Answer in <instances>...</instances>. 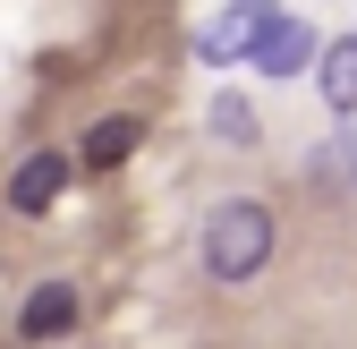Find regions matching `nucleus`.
<instances>
[{"instance_id":"f257e3e1","label":"nucleus","mask_w":357,"mask_h":349,"mask_svg":"<svg viewBox=\"0 0 357 349\" xmlns=\"http://www.w3.org/2000/svg\"><path fill=\"white\" fill-rule=\"evenodd\" d=\"M204 273L213 281H255L264 265H273V247H281V222H273V205H255V196H230V205H213L204 213Z\"/></svg>"},{"instance_id":"f03ea898","label":"nucleus","mask_w":357,"mask_h":349,"mask_svg":"<svg viewBox=\"0 0 357 349\" xmlns=\"http://www.w3.org/2000/svg\"><path fill=\"white\" fill-rule=\"evenodd\" d=\"M247 43H255V68L264 77H298L306 68V26L281 9H247Z\"/></svg>"},{"instance_id":"7ed1b4c3","label":"nucleus","mask_w":357,"mask_h":349,"mask_svg":"<svg viewBox=\"0 0 357 349\" xmlns=\"http://www.w3.org/2000/svg\"><path fill=\"white\" fill-rule=\"evenodd\" d=\"M17 332H26V341H60V332H77V290H68V281H34L26 307H17Z\"/></svg>"},{"instance_id":"20e7f679","label":"nucleus","mask_w":357,"mask_h":349,"mask_svg":"<svg viewBox=\"0 0 357 349\" xmlns=\"http://www.w3.org/2000/svg\"><path fill=\"white\" fill-rule=\"evenodd\" d=\"M60 188H68V162H60V154H26V162L9 170V205H17V213H52Z\"/></svg>"},{"instance_id":"39448f33","label":"nucleus","mask_w":357,"mask_h":349,"mask_svg":"<svg viewBox=\"0 0 357 349\" xmlns=\"http://www.w3.org/2000/svg\"><path fill=\"white\" fill-rule=\"evenodd\" d=\"M137 145H145L137 119H94V128H85V170H119Z\"/></svg>"},{"instance_id":"423d86ee","label":"nucleus","mask_w":357,"mask_h":349,"mask_svg":"<svg viewBox=\"0 0 357 349\" xmlns=\"http://www.w3.org/2000/svg\"><path fill=\"white\" fill-rule=\"evenodd\" d=\"M324 103L332 111H357V34L324 43Z\"/></svg>"},{"instance_id":"0eeeda50","label":"nucleus","mask_w":357,"mask_h":349,"mask_svg":"<svg viewBox=\"0 0 357 349\" xmlns=\"http://www.w3.org/2000/svg\"><path fill=\"white\" fill-rule=\"evenodd\" d=\"M196 52H204V60H238V52H247V9H230V17H213Z\"/></svg>"},{"instance_id":"6e6552de","label":"nucleus","mask_w":357,"mask_h":349,"mask_svg":"<svg viewBox=\"0 0 357 349\" xmlns=\"http://www.w3.org/2000/svg\"><path fill=\"white\" fill-rule=\"evenodd\" d=\"M213 137H230V145H255V111H247L238 94H221V103H213Z\"/></svg>"}]
</instances>
